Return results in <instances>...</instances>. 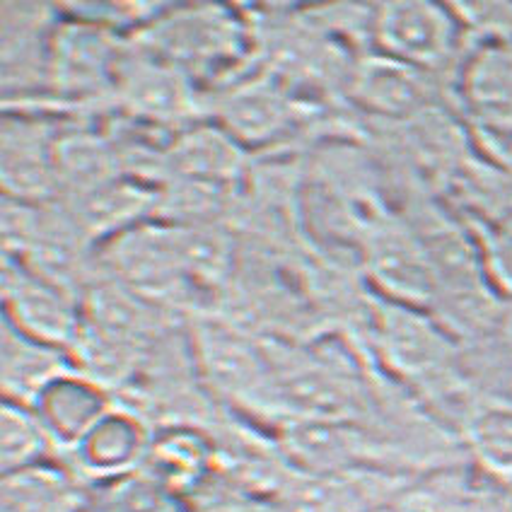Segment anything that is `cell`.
<instances>
[{"label": "cell", "instance_id": "obj_1", "mask_svg": "<svg viewBox=\"0 0 512 512\" xmlns=\"http://www.w3.org/2000/svg\"><path fill=\"white\" fill-rule=\"evenodd\" d=\"M136 46L170 63L194 83H215L247 56L249 29L228 5H167L136 29Z\"/></svg>", "mask_w": 512, "mask_h": 512}, {"label": "cell", "instance_id": "obj_2", "mask_svg": "<svg viewBox=\"0 0 512 512\" xmlns=\"http://www.w3.org/2000/svg\"><path fill=\"white\" fill-rule=\"evenodd\" d=\"M469 49L467 32L452 5L380 3L372 13V51L445 80L452 87Z\"/></svg>", "mask_w": 512, "mask_h": 512}, {"label": "cell", "instance_id": "obj_3", "mask_svg": "<svg viewBox=\"0 0 512 512\" xmlns=\"http://www.w3.org/2000/svg\"><path fill=\"white\" fill-rule=\"evenodd\" d=\"M358 259L368 276L372 295L433 312L438 300V278L426 244L404 213L380 208L365 225Z\"/></svg>", "mask_w": 512, "mask_h": 512}, {"label": "cell", "instance_id": "obj_4", "mask_svg": "<svg viewBox=\"0 0 512 512\" xmlns=\"http://www.w3.org/2000/svg\"><path fill=\"white\" fill-rule=\"evenodd\" d=\"M452 104L476 148L512 141V42L469 44L452 80Z\"/></svg>", "mask_w": 512, "mask_h": 512}, {"label": "cell", "instance_id": "obj_5", "mask_svg": "<svg viewBox=\"0 0 512 512\" xmlns=\"http://www.w3.org/2000/svg\"><path fill=\"white\" fill-rule=\"evenodd\" d=\"M191 351L196 370L215 397L271 418V365L264 346H254L237 329L201 319L194 324Z\"/></svg>", "mask_w": 512, "mask_h": 512}, {"label": "cell", "instance_id": "obj_6", "mask_svg": "<svg viewBox=\"0 0 512 512\" xmlns=\"http://www.w3.org/2000/svg\"><path fill=\"white\" fill-rule=\"evenodd\" d=\"M124 51L112 29L68 15L58 20L49 46L46 87L61 104H90L112 95Z\"/></svg>", "mask_w": 512, "mask_h": 512}, {"label": "cell", "instance_id": "obj_7", "mask_svg": "<svg viewBox=\"0 0 512 512\" xmlns=\"http://www.w3.org/2000/svg\"><path fill=\"white\" fill-rule=\"evenodd\" d=\"M3 319L32 339L71 351L83 327L80 293L3 252Z\"/></svg>", "mask_w": 512, "mask_h": 512}, {"label": "cell", "instance_id": "obj_8", "mask_svg": "<svg viewBox=\"0 0 512 512\" xmlns=\"http://www.w3.org/2000/svg\"><path fill=\"white\" fill-rule=\"evenodd\" d=\"M155 433L131 404H116L92 426L78 445L61 457L87 486H114L141 474Z\"/></svg>", "mask_w": 512, "mask_h": 512}, {"label": "cell", "instance_id": "obj_9", "mask_svg": "<svg viewBox=\"0 0 512 512\" xmlns=\"http://www.w3.org/2000/svg\"><path fill=\"white\" fill-rule=\"evenodd\" d=\"M348 92L365 112L392 124H406L440 104H452V87L445 80L392 61L377 51L356 58Z\"/></svg>", "mask_w": 512, "mask_h": 512}, {"label": "cell", "instance_id": "obj_10", "mask_svg": "<svg viewBox=\"0 0 512 512\" xmlns=\"http://www.w3.org/2000/svg\"><path fill=\"white\" fill-rule=\"evenodd\" d=\"M112 97L133 121L148 124H179L201 112L194 80L138 46L124 51Z\"/></svg>", "mask_w": 512, "mask_h": 512}, {"label": "cell", "instance_id": "obj_11", "mask_svg": "<svg viewBox=\"0 0 512 512\" xmlns=\"http://www.w3.org/2000/svg\"><path fill=\"white\" fill-rule=\"evenodd\" d=\"M3 121V191L5 199L49 203L58 196L56 138L42 112L5 109Z\"/></svg>", "mask_w": 512, "mask_h": 512}, {"label": "cell", "instance_id": "obj_12", "mask_svg": "<svg viewBox=\"0 0 512 512\" xmlns=\"http://www.w3.org/2000/svg\"><path fill=\"white\" fill-rule=\"evenodd\" d=\"M61 17L34 3L3 5V87L5 102L42 92L49 71V46Z\"/></svg>", "mask_w": 512, "mask_h": 512}, {"label": "cell", "instance_id": "obj_13", "mask_svg": "<svg viewBox=\"0 0 512 512\" xmlns=\"http://www.w3.org/2000/svg\"><path fill=\"white\" fill-rule=\"evenodd\" d=\"M215 112L223 119L225 131L240 145H266L295 124L298 104L276 75L266 73L240 83L230 80Z\"/></svg>", "mask_w": 512, "mask_h": 512}, {"label": "cell", "instance_id": "obj_14", "mask_svg": "<svg viewBox=\"0 0 512 512\" xmlns=\"http://www.w3.org/2000/svg\"><path fill=\"white\" fill-rule=\"evenodd\" d=\"M114 404L107 387L75 368L51 384L32 409L54 438L58 455L66 457Z\"/></svg>", "mask_w": 512, "mask_h": 512}, {"label": "cell", "instance_id": "obj_15", "mask_svg": "<svg viewBox=\"0 0 512 512\" xmlns=\"http://www.w3.org/2000/svg\"><path fill=\"white\" fill-rule=\"evenodd\" d=\"M392 512H512L508 488L464 469H435L394 500Z\"/></svg>", "mask_w": 512, "mask_h": 512}, {"label": "cell", "instance_id": "obj_16", "mask_svg": "<svg viewBox=\"0 0 512 512\" xmlns=\"http://www.w3.org/2000/svg\"><path fill=\"white\" fill-rule=\"evenodd\" d=\"M0 387L5 401L34 406L46 389L75 370L71 353L22 334L10 322H0Z\"/></svg>", "mask_w": 512, "mask_h": 512}, {"label": "cell", "instance_id": "obj_17", "mask_svg": "<svg viewBox=\"0 0 512 512\" xmlns=\"http://www.w3.org/2000/svg\"><path fill=\"white\" fill-rule=\"evenodd\" d=\"M92 486H87L63 459L3 474L0 512H90Z\"/></svg>", "mask_w": 512, "mask_h": 512}, {"label": "cell", "instance_id": "obj_18", "mask_svg": "<svg viewBox=\"0 0 512 512\" xmlns=\"http://www.w3.org/2000/svg\"><path fill=\"white\" fill-rule=\"evenodd\" d=\"M215 452L206 438L191 426H172L155 435L145 474L170 496H186L206 484Z\"/></svg>", "mask_w": 512, "mask_h": 512}, {"label": "cell", "instance_id": "obj_19", "mask_svg": "<svg viewBox=\"0 0 512 512\" xmlns=\"http://www.w3.org/2000/svg\"><path fill=\"white\" fill-rule=\"evenodd\" d=\"M462 433L481 474L503 488H512V404L479 401L462 423Z\"/></svg>", "mask_w": 512, "mask_h": 512}, {"label": "cell", "instance_id": "obj_20", "mask_svg": "<svg viewBox=\"0 0 512 512\" xmlns=\"http://www.w3.org/2000/svg\"><path fill=\"white\" fill-rule=\"evenodd\" d=\"M61 459L56 442L32 406L3 401L0 411V464L3 474Z\"/></svg>", "mask_w": 512, "mask_h": 512}, {"label": "cell", "instance_id": "obj_21", "mask_svg": "<svg viewBox=\"0 0 512 512\" xmlns=\"http://www.w3.org/2000/svg\"><path fill=\"white\" fill-rule=\"evenodd\" d=\"M464 223L474 232L493 290L503 300H512V215L488 223L464 218Z\"/></svg>", "mask_w": 512, "mask_h": 512}]
</instances>
